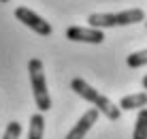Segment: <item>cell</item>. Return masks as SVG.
<instances>
[{
  "instance_id": "6da1fadb",
  "label": "cell",
  "mask_w": 147,
  "mask_h": 139,
  "mask_svg": "<svg viewBox=\"0 0 147 139\" xmlns=\"http://www.w3.org/2000/svg\"><path fill=\"white\" fill-rule=\"evenodd\" d=\"M70 88L77 92L81 99H85L88 103H92L94 109H98V114H105L111 122H117V120H119L121 109L115 105V103H111L105 94H100L98 90H94L85 79H81V77H75V79L70 81Z\"/></svg>"
},
{
  "instance_id": "7a4b0ae2",
  "label": "cell",
  "mask_w": 147,
  "mask_h": 139,
  "mask_svg": "<svg viewBox=\"0 0 147 139\" xmlns=\"http://www.w3.org/2000/svg\"><path fill=\"white\" fill-rule=\"evenodd\" d=\"M28 73H30V86H32V94H34V103H36L38 111H49L51 109V96L47 90V81H45V69L43 62L38 58H32L28 62Z\"/></svg>"
},
{
  "instance_id": "3957f363",
  "label": "cell",
  "mask_w": 147,
  "mask_h": 139,
  "mask_svg": "<svg viewBox=\"0 0 147 139\" xmlns=\"http://www.w3.org/2000/svg\"><path fill=\"white\" fill-rule=\"evenodd\" d=\"M15 17H17L24 26H28L30 30H34L36 34H40V37H49V34L53 32L51 24L45 22L38 13H34L32 9H28V7H17L15 9Z\"/></svg>"
},
{
  "instance_id": "277c9868",
  "label": "cell",
  "mask_w": 147,
  "mask_h": 139,
  "mask_svg": "<svg viewBox=\"0 0 147 139\" xmlns=\"http://www.w3.org/2000/svg\"><path fill=\"white\" fill-rule=\"evenodd\" d=\"M68 41H77V43H94L100 45L105 41V32L98 28H81V26H70L66 30Z\"/></svg>"
},
{
  "instance_id": "5b68a950",
  "label": "cell",
  "mask_w": 147,
  "mask_h": 139,
  "mask_svg": "<svg viewBox=\"0 0 147 139\" xmlns=\"http://www.w3.org/2000/svg\"><path fill=\"white\" fill-rule=\"evenodd\" d=\"M96 120H98V109H88L83 116L77 120V124L68 131L66 139H83L88 135V131L96 124Z\"/></svg>"
},
{
  "instance_id": "8992f818",
  "label": "cell",
  "mask_w": 147,
  "mask_h": 139,
  "mask_svg": "<svg viewBox=\"0 0 147 139\" xmlns=\"http://www.w3.org/2000/svg\"><path fill=\"white\" fill-rule=\"evenodd\" d=\"M113 17H115V26H130V24L145 22L143 9H128V11H119V13H113Z\"/></svg>"
},
{
  "instance_id": "52a82bcc",
  "label": "cell",
  "mask_w": 147,
  "mask_h": 139,
  "mask_svg": "<svg viewBox=\"0 0 147 139\" xmlns=\"http://www.w3.org/2000/svg\"><path fill=\"white\" fill-rule=\"evenodd\" d=\"M119 109L132 111V109H143L147 107V92H136V94H128L119 101Z\"/></svg>"
},
{
  "instance_id": "ba28073f",
  "label": "cell",
  "mask_w": 147,
  "mask_h": 139,
  "mask_svg": "<svg viewBox=\"0 0 147 139\" xmlns=\"http://www.w3.org/2000/svg\"><path fill=\"white\" fill-rule=\"evenodd\" d=\"M45 135V118L43 114H34L30 118V128H28V139H43Z\"/></svg>"
},
{
  "instance_id": "9c48e42d",
  "label": "cell",
  "mask_w": 147,
  "mask_h": 139,
  "mask_svg": "<svg viewBox=\"0 0 147 139\" xmlns=\"http://www.w3.org/2000/svg\"><path fill=\"white\" fill-rule=\"evenodd\" d=\"M132 139H147V107L139 109V114H136Z\"/></svg>"
},
{
  "instance_id": "30bf717a",
  "label": "cell",
  "mask_w": 147,
  "mask_h": 139,
  "mask_svg": "<svg viewBox=\"0 0 147 139\" xmlns=\"http://www.w3.org/2000/svg\"><path fill=\"white\" fill-rule=\"evenodd\" d=\"M126 62H128V66H132V69L145 66V64H147V49H141V51H134V54H130L128 58H126Z\"/></svg>"
},
{
  "instance_id": "8fae6325",
  "label": "cell",
  "mask_w": 147,
  "mask_h": 139,
  "mask_svg": "<svg viewBox=\"0 0 147 139\" xmlns=\"http://www.w3.org/2000/svg\"><path fill=\"white\" fill-rule=\"evenodd\" d=\"M19 135H22V124L13 120V122L7 124V131H4L2 139H19Z\"/></svg>"
},
{
  "instance_id": "7c38bea8",
  "label": "cell",
  "mask_w": 147,
  "mask_h": 139,
  "mask_svg": "<svg viewBox=\"0 0 147 139\" xmlns=\"http://www.w3.org/2000/svg\"><path fill=\"white\" fill-rule=\"evenodd\" d=\"M141 84H143V90H147V75L143 77V81H141Z\"/></svg>"
},
{
  "instance_id": "4fadbf2b",
  "label": "cell",
  "mask_w": 147,
  "mask_h": 139,
  "mask_svg": "<svg viewBox=\"0 0 147 139\" xmlns=\"http://www.w3.org/2000/svg\"><path fill=\"white\" fill-rule=\"evenodd\" d=\"M0 2H9V0H0Z\"/></svg>"
},
{
  "instance_id": "5bb4252c",
  "label": "cell",
  "mask_w": 147,
  "mask_h": 139,
  "mask_svg": "<svg viewBox=\"0 0 147 139\" xmlns=\"http://www.w3.org/2000/svg\"><path fill=\"white\" fill-rule=\"evenodd\" d=\"M145 28H147V22H145Z\"/></svg>"
}]
</instances>
